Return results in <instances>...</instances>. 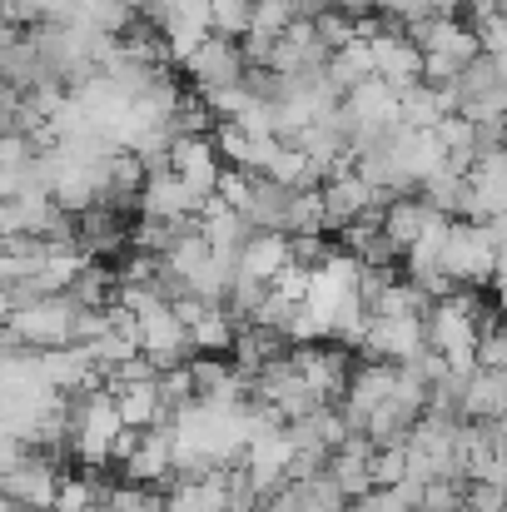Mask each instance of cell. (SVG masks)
I'll return each instance as SVG.
<instances>
[{
  "mask_svg": "<svg viewBox=\"0 0 507 512\" xmlns=\"http://www.w3.org/2000/svg\"><path fill=\"white\" fill-rule=\"evenodd\" d=\"M289 368L304 378V388L319 398V403H338L343 398V383H348V348L319 339V343H299L284 353Z\"/></svg>",
  "mask_w": 507,
  "mask_h": 512,
  "instance_id": "obj_8",
  "label": "cell"
},
{
  "mask_svg": "<svg viewBox=\"0 0 507 512\" xmlns=\"http://www.w3.org/2000/svg\"><path fill=\"white\" fill-rule=\"evenodd\" d=\"M289 488V503L294 512H343L348 498L329 483V473H314V478H299V483H284Z\"/></svg>",
  "mask_w": 507,
  "mask_h": 512,
  "instance_id": "obj_21",
  "label": "cell"
},
{
  "mask_svg": "<svg viewBox=\"0 0 507 512\" xmlns=\"http://www.w3.org/2000/svg\"><path fill=\"white\" fill-rule=\"evenodd\" d=\"M343 512H408V508H403V498H398L393 488H373V493L353 498Z\"/></svg>",
  "mask_w": 507,
  "mask_h": 512,
  "instance_id": "obj_25",
  "label": "cell"
},
{
  "mask_svg": "<svg viewBox=\"0 0 507 512\" xmlns=\"http://www.w3.org/2000/svg\"><path fill=\"white\" fill-rule=\"evenodd\" d=\"M284 209H289V189H279V184H269L264 174H254L249 179V194H244V204L234 209L254 234H284Z\"/></svg>",
  "mask_w": 507,
  "mask_h": 512,
  "instance_id": "obj_14",
  "label": "cell"
},
{
  "mask_svg": "<svg viewBox=\"0 0 507 512\" xmlns=\"http://www.w3.org/2000/svg\"><path fill=\"white\" fill-rule=\"evenodd\" d=\"M125 5H130V10H135V15H140V5H145V0H125Z\"/></svg>",
  "mask_w": 507,
  "mask_h": 512,
  "instance_id": "obj_29",
  "label": "cell"
},
{
  "mask_svg": "<svg viewBox=\"0 0 507 512\" xmlns=\"http://www.w3.org/2000/svg\"><path fill=\"white\" fill-rule=\"evenodd\" d=\"M169 448H174L169 423H160V428H145V433L135 438V453L120 463L125 483H140V488H165V483H169Z\"/></svg>",
  "mask_w": 507,
  "mask_h": 512,
  "instance_id": "obj_12",
  "label": "cell"
},
{
  "mask_svg": "<svg viewBox=\"0 0 507 512\" xmlns=\"http://www.w3.org/2000/svg\"><path fill=\"white\" fill-rule=\"evenodd\" d=\"M438 274L453 289H498V279H503V219H488V224L453 219L448 239L438 249Z\"/></svg>",
  "mask_w": 507,
  "mask_h": 512,
  "instance_id": "obj_1",
  "label": "cell"
},
{
  "mask_svg": "<svg viewBox=\"0 0 507 512\" xmlns=\"http://www.w3.org/2000/svg\"><path fill=\"white\" fill-rule=\"evenodd\" d=\"M368 50H373V80H383L393 95H403V90L423 85V55L403 40V30L368 40Z\"/></svg>",
  "mask_w": 507,
  "mask_h": 512,
  "instance_id": "obj_11",
  "label": "cell"
},
{
  "mask_svg": "<svg viewBox=\"0 0 507 512\" xmlns=\"http://www.w3.org/2000/svg\"><path fill=\"white\" fill-rule=\"evenodd\" d=\"M75 314H80V309H75L65 294H50V299H35V304L10 309L5 329H10V339L20 343V348L50 353V348H65V343L75 339Z\"/></svg>",
  "mask_w": 507,
  "mask_h": 512,
  "instance_id": "obj_2",
  "label": "cell"
},
{
  "mask_svg": "<svg viewBox=\"0 0 507 512\" xmlns=\"http://www.w3.org/2000/svg\"><path fill=\"white\" fill-rule=\"evenodd\" d=\"M428 10V0H373V15H383V20H393L398 30L413 20V15H423Z\"/></svg>",
  "mask_w": 507,
  "mask_h": 512,
  "instance_id": "obj_26",
  "label": "cell"
},
{
  "mask_svg": "<svg viewBox=\"0 0 507 512\" xmlns=\"http://www.w3.org/2000/svg\"><path fill=\"white\" fill-rule=\"evenodd\" d=\"M507 413V373L473 368L463 383V423H503Z\"/></svg>",
  "mask_w": 507,
  "mask_h": 512,
  "instance_id": "obj_16",
  "label": "cell"
},
{
  "mask_svg": "<svg viewBox=\"0 0 507 512\" xmlns=\"http://www.w3.org/2000/svg\"><path fill=\"white\" fill-rule=\"evenodd\" d=\"M174 70H179V80H184L194 95H204V90L239 85V80H244V55H239V40H219V35H209V40L194 45Z\"/></svg>",
  "mask_w": 507,
  "mask_h": 512,
  "instance_id": "obj_6",
  "label": "cell"
},
{
  "mask_svg": "<svg viewBox=\"0 0 507 512\" xmlns=\"http://www.w3.org/2000/svg\"><path fill=\"white\" fill-rule=\"evenodd\" d=\"M314 35H319V45L334 55V50H343L348 40H358V20L329 5V10H319V15H314Z\"/></svg>",
  "mask_w": 507,
  "mask_h": 512,
  "instance_id": "obj_23",
  "label": "cell"
},
{
  "mask_svg": "<svg viewBox=\"0 0 507 512\" xmlns=\"http://www.w3.org/2000/svg\"><path fill=\"white\" fill-rule=\"evenodd\" d=\"M10 309H15V304H10V294L0 289V329H5V319H10Z\"/></svg>",
  "mask_w": 507,
  "mask_h": 512,
  "instance_id": "obj_28",
  "label": "cell"
},
{
  "mask_svg": "<svg viewBox=\"0 0 507 512\" xmlns=\"http://www.w3.org/2000/svg\"><path fill=\"white\" fill-rule=\"evenodd\" d=\"M140 20L160 35L169 65H179L194 45L209 40V0H145Z\"/></svg>",
  "mask_w": 507,
  "mask_h": 512,
  "instance_id": "obj_3",
  "label": "cell"
},
{
  "mask_svg": "<svg viewBox=\"0 0 507 512\" xmlns=\"http://www.w3.org/2000/svg\"><path fill=\"white\" fill-rule=\"evenodd\" d=\"M135 348H140V358H145L155 373H160V368H179V363L194 358L189 334H184V324L174 319L169 304H150L145 314H135Z\"/></svg>",
  "mask_w": 507,
  "mask_h": 512,
  "instance_id": "obj_5",
  "label": "cell"
},
{
  "mask_svg": "<svg viewBox=\"0 0 507 512\" xmlns=\"http://www.w3.org/2000/svg\"><path fill=\"white\" fill-rule=\"evenodd\" d=\"M289 264V234H249L244 249L234 254V274L269 284L279 269Z\"/></svg>",
  "mask_w": 507,
  "mask_h": 512,
  "instance_id": "obj_17",
  "label": "cell"
},
{
  "mask_svg": "<svg viewBox=\"0 0 507 512\" xmlns=\"http://www.w3.org/2000/svg\"><path fill=\"white\" fill-rule=\"evenodd\" d=\"M289 463H294L289 433H284V428H264V433H254V438L244 443V453H239V478L264 498V493H279V488L289 483Z\"/></svg>",
  "mask_w": 507,
  "mask_h": 512,
  "instance_id": "obj_7",
  "label": "cell"
},
{
  "mask_svg": "<svg viewBox=\"0 0 507 512\" xmlns=\"http://www.w3.org/2000/svg\"><path fill=\"white\" fill-rule=\"evenodd\" d=\"M105 512H160L165 508V493L160 488H140V483H110L105 498H100Z\"/></svg>",
  "mask_w": 507,
  "mask_h": 512,
  "instance_id": "obj_22",
  "label": "cell"
},
{
  "mask_svg": "<svg viewBox=\"0 0 507 512\" xmlns=\"http://www.w3.org/2000/svg\"><path fill=\"white\" fill-rule=\"evenodd\" d=\"M105 393L115 398V413H120V423H125L130 433H145V428H160V423H169L155 378H140V383H115V388H105Z\"/></svg>",
  "mask_w": 507,
  "mask_h": 512,
  "instance_id": "obj_13",
  "label": "cell"
},
{
  "mask_svg": "<svg viewBox=\"0 0 507 512\" xmlns=\"http://www.w3.org/2000/svg\"><path fill=\"white\" fill-rule=\"evenodd\" d=\"M334 10L353 15V20H363V15H373V0H334Z\"/></svg>",
  "mask_w": 507,
  "mask_h": 512,
  "instance_id": "obj_27",
  "label": "cell"
},
{
  "mask_svg": "<svg viewBox=\"0 0 507 512\" xmlns=\"http://www.w3.org/2000/svg\"><path fill=\"white\" fill-rule=\"evenodd\" d=\"M100 498H105V483L95 473H60L50 512H90L100 508Z\"/></svg>",
  "mask_w": 507,
  "mask_h": 512,
  "instance_id": "obj_20",
  "label": "cell"
},
{
  "mask_svg": "<svg viewBox=\"0 0 507 512\" xmlns=\"http://www.w3.org/2000/svg\"><path fill=\"white\" fill-rule=\"evenodd\" d=\"M463 512H468V508H463Z\"/></svg>",
  "mask_w": 507,
  "mask_h": 512,
  "instance_id": "obj_31",
  "label": "cell"
},
{
  "mask_svg": "<svg viewBox=\"0 0 507 512\" xmlns=\"http://www.w3.org/2000/svg\"><path fill=\"white\" fill-rule=\"evenodd\" d=\"M224 483H229V473L169 478V493H165V508L160 512H224Z\"/></svg>",
  "mask_w": 507,
  "mask_h": 512,
  "instance_id": "obj_18",
  "label": "cell"
},
{
  "mask_svg": "<svg viewBox=\"0 0 507 512\" xmlns=\"http://www.w3.org/2000/svg\"><path fill=\"white\" fill-rule=\"evenodd\" d=\"M428 224H433V209H428L418 194H393V199L383 204V214H378V229H383V239L398 249V259H403V249H408Z\"/></svg>",
  "mask_w": 507,
  "mask_h": 512,
  "instance_id": "obj_15",
  "label": "cell"
},
{
  "mask_svg": "<svg viewBox=\"0 0 507 512\" xmlns=\"http://www.w3.org/2000/svg\"><path fill=\"white\" fill-rule=\"evenodd\" d=\"M75 30H90V35H125L135 25V10L125 0H70V20Z\"/></svg>",
  "mask_w": 507,
  "mask_h": 512,
  "instance_id": "obj_19",
  "label": "cell"
},
{
  "mask_svg": "<svg viewBox=\"0 0 507 512\" xmlns=\"http://www.w3.org/2000/svg\"><path fill=\"white\" fill-rule=\"evenodd\" d=\"M169 174H174L194 199H214V184H219L224 165H219L209 135H179V140L169 145Z\"/></svg>",
  "mask_w": 507,
  "mask_h": 512,
  "instance_id": "obj_10",
  "label": "cell"
},
{
  "mask_svg": "<svg viewBox=\"0 0 507 512\" xmlns=\"http://www.w3.org/2000/svg\"><path fill=\"white\" fill-rule=\"evenodd\" d=\"M60 473H65V468H60L50 453L25 448V458L0 473V503H10V508H20V512H50Z\"/></svg>",
  "mask_w": 507,
  "mask_h": 512,
  "instance_id": "obj_4",
  "label": "cell"
},
{
  "mask_svg": "<svg viewBox=\"0 0 507 512\" xmlns=\"http://www.w3.org/2000/svg\"><path fill=\"white\" fill-rule=\"evenodd\" d=\"M90 512H105V508H90Z\"/></svg>",
  "mask_w": 507,
  "mask_h": 512,
  "instance_id": "obj_30",
  "label": "cell"
},
{
  "mask_svg": "<svg viewBox=\"0 0 507 512\" xmlns=\"http://www.w3.org/2000/svg\"><path fill=\"white\" fill-rule=\"evenodd\" d=\"M468 512H503V483H463Z\"/></svg>",
  "mask_w": 507,
  "mask_h": 512,
  "instance_id": "obj_24",
  "label": "cell"
},
{
  "mask_svg": "<svg viewBox=\"0 0 507 512\" xmlns=\"http://www.w3.org/2000/svg\"><path fill=\"white\" fill-rule=\"evenodd\" d=\"M204 209V199H194L169 170H150L140 194H135V214L140 219H160V224H194Z\"/></svg>",
  "mask_w": 507,
  "mask_h": 512,
  "instance_id": "obj_9",
  "label": "cell"
}]
</instances>
